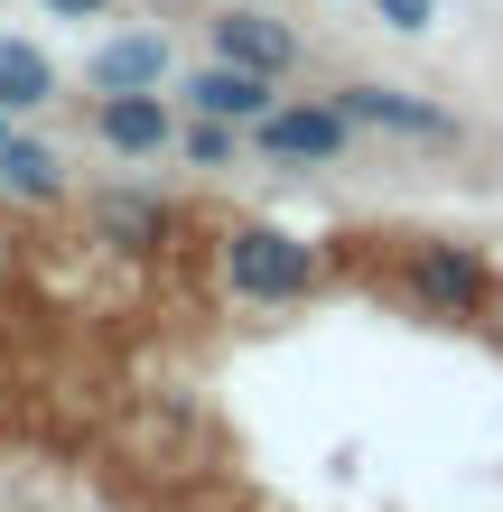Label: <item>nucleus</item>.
<instances>
[{
  "label": "nucleus",
  "instance_id": "11",
  "mask_svg": "<svg viewBox=\"0 0 503 512\" xmlns=\"http://www.w3.org/2000/svg\"><path fill=\"white\" fill-rule=\"evenodd\" d=\"M0 187L10 196H28V205H47V196H66V177H56V149L47 140H0Z\"/></svg>",
  "mask_w": 503,
  "mask_h": 512
},
{
  "label": "nucleus",
  "instance_id": "10",
  "mask_svg": "<svg viewBox=\"0 0 503 512\" xmlns=\"http://www.w3.org/2000/svg\"><path fill=\"white\" fill-rule=\"evenodd\" d=\"M56 94V66H47V47H28V38H0V112H38Z\"/></svg>",
  "mask_w": 503,
  "mask_h": 512
},
{
  "label": "nucleus",
  "instance_id": "9",
  "mask_svg": "<svg viewBox=\"0 0 503 512\" xmlns=\"http://www.w3.org/2000/svg\"><path fill=\"white\" fill-rule=\"evenodd\" d=\"M94 224H103L112 252H159V243H168V205H159L150 187H112V196H94Z\"/></svg>",
  "mask_w": 503,
  "mask_h": 512
},
{
  "label": "nucleus",
  "instance_id": "4",
  "mask_svg": "<svg viewBox=\"0 0 503 512\" xmlns=\"http://www.w3.org/2000/svg\"><path fill=\"white\" fill-rule=\"evenodd\" d=\"M94 140L122 149V159H168L177 112H168V94H94Z\"/></svg>",
  "mask_w": 503,
  "mask_h": 512
},
{
  "label": "nucleus",
  "instance_id": "15",
  "mask_svg": "<svg viewBox=\"0 0 503 512\" xmlns=\"http://www.w3.org/2000/svg\"><path fill=\"white\" fill-rule=\"evenodd\" d=\"M0 140H10V112H0Z\"/></svg>",
  "mask_w": 503,
  "mask_h": 512
},
{
  "label": "nucleus",
  "instance_id": "6",
  "mask_svg": "<svg viewBox=\"0 0 503 512\" xmlns=\"http://www.w3.org/2000/svg\"><path fill=\"white\" fill-rule=\"evenodd\" d=\"M215 56H224V66H252V75H289V66H299V28L233 0V10L215 19Z\"/></svg>",
  "mask_w": 503,
  "mask_h": 512
},
{
  "label": "nucleus",
  "instance_id": "14",
  "mask_svg": "<svg viewBox=\"0 0 503 512\" xmlns=\"http://www.w3.org/2000/svg\"><path fill=\"white\" fill-rule=\"evenodd\" d=\"M47 10H56V19H103L112 0H47Z\"/></svg>",
  "mask_w": 503,
  "mask_h": 512
},
{
  "label": "nucleus",
  "instance_id": "12",
  "mask_svg": "<svg viewBox=\"0 0 503 512\" xmlns=\"http://www.w3.org/2000/svg\"><path fill=\"white\" fill-rule=\"evenodd\" d=\"M177 140H187V159H196V168H233L243 122H205V112H196V131H177Z\"/></svg>",
  "mask_w": 503,
  "mask_h": 512
},
{
  "label": "nucleus",
  "instance_id": "13",
  "mask_svg": "<svg viewBox=\"0 0 503 512\" xmlns=\"http://www.w3.org/2000/svg\"><path fill=\"white\" fill-rule=\"evenodd\" d=\"M373 19H382V28H401V38H420V28L438 19V0H373Z\"/></svg>",
  "mask_w": 503,
  "mask_h": 512
},
{
  "label": "nucleus",
  "instance_id": "17",
  "mask_svg": "<svg viewBox=\"0 0 503 512\" xmlns=\"http://www.w3.org/2000/svg\"><path fill=\"white\" fill-rule=\"evenodd\" d=\"M0 261H10V252H0Z\"/></svg>",
  "mask_w": 503,
  "mask_h": 512
},
{
  "label": "nucleus",
  "instance_id": "5",
  "mask_svg": "<svg viewBox=\"0 0 503 512\" xmlns=\"http://www.w3.org/2000/svg\"><path fill=\"white\" fill-rule=\"evenodd\" d=\"M345 122L354 131H401V140H457V112H438L420 94H401V84H345Z\"/></svg>",
  "mask_w": 503,
  "mask_h": 512
},
{
  "label": "nucleus",
  "instance_id": "7",
  "mask_svg": "<svg viewBox=\"0 0 503 512\" xmlns=\"http://www.w3.org/2000/svg\"><path fill=\"white\" fill-rule=\"evenodd\" d=\"M271 84H280V75H252V66H224V56H215V66H196L187 84H177V94H187V103L205 112V122H243V131H252L261 112L280 103Z\"/></svg>",
  "mask_w": 503,
  "mask_h": 512
},
{
  "label": "nucleus",
  "instance_id": "8",
  "mask_svg": "<svg viewBox=\"0 0 503 512\" xmlns=\"http://www.w3.org/2000/svg\"><path fill=\"white\" fill-rule=\"evenodd\" d=\"M84 84H94V94H159V84H168V38H159V28L103 38L94 66H84Z\"/></svg>",
  "mask_w": 503,
  "mask_h": 512
},
{
  "label": "nucleus",
  "instance_id": "16",
  "mask_svg": "<svg viewBox=\"0 0 503 512\" xmlns=\"http://www.w3.org/2000/svg\"><path fill=\"white\" fill-rule=\"evenodd\" d=\"M0 196H10V187H0Z\"/></svg>",
  "mask_w": 503,
  "mask_h": 512
},
{
  "label": "nucleus",
  "instance_id": "2",
  "mask_svg": "<svg viewBox=\"0 0 503 512\" xmlns=\"http://www.w3.org/2000/svg\"><path fill=\"white\" fill-rule=\"evenodd\" d=\"M401 289L420 298L429 317H485L494 270H485L476 252H466V243H429V233H420V243L401 252Z\"/></svg>",
  "mask_w": 503,
  "mask_h": 512
},
{
  "label": "nucleus",
  "instance_id": "3",
  "mask_svg": "<svg viewBox=\"0 0 503 512\" xmlns=\"http://www.w3.org/2000/svg\"><path fill=\"white\" fill-rule=\"evenodd\" d=\"M252 140H261V159H280V168H336L354 149V122H345L336 94L327 103H271L252 122Z\"/></svg>",
  "mask_w": 503,
  "mask_h": 512
},
{
  "label": "nucleus",
  "instance_id": "1",
  "mask_svg": "<svg viewBox=\"0 0 503 512\" xmlns=\"http://www.w3.org/2000/svg\"><path fill=\"white\" fill-rule=\"evenodd\" d=\"M317 280H327V261H317L308 233H289V224H233L224 233V289L252 298V308H289Z\"/></svg>",
  "mask_w": 503,
  "mask_h": 512
}]
</instances>
